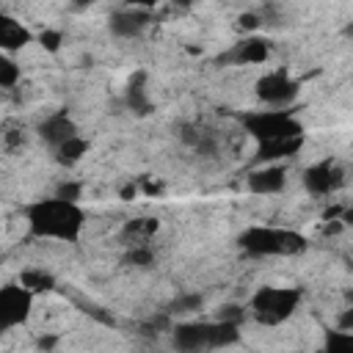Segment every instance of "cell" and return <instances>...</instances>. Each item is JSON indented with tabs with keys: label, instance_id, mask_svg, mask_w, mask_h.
Segmentation results:
<instances>
[{
	"label": "cell",
	"instance_id": "1",
	"mask_svg": "<svg viewBox=\"0 0 353 353\" xmlns=\"http://www.w3.org/2000/svg\"><path fill=\"white\" fill-rule=\"evenodd\" d=\"M25 221L33 237L41 240H61V243H77L85 226V212L77 201L50 196L39 199L25 207Z\"/></svg>",
	"mask_w": 353,
	"mask_h": 353
},
{
	"label": "cell",
	"instance_id": "2",
	"mask_svg": "<svg viewBox=\"0 0 353 353\" xmlns=\"http://www.w3.org/2000/svg\"><path fill=\"white\" fill-rule=\"evenodd\" d=\"M171 342L176 350L196 353V350H218L240 342V325L226 320H201V323H179L171 328Z\"/></svg>",
	"mask_w": 353,
	"mask_h": 353
},
{
	"label": "cell",
	"instance_id": "3",
	"mask_svg": "<svg viewBox=\"0 0 353 353\" xmlns=\"http://www.w3.org/2000/svg\"><path fill=\"white\" fill-rule=\"evenodd\" d=\"M237 245L248 256H295L306 251V237L292 229H279V226H248L240 237Z\"/></svg>",
	"mask_w": 353,
	"mask_h": 353
},
{
	"label": "cell",
	"instance_id": "4",
	"mask_svg": "<svg viewBox=\"0 0 353 353\" xmlns=\"http://www.w3.org/2000/svg\"><path fill=\"white\" fill-rule=\"evenodd\" d=\"M301 303L298 287H259L248 303L251 317L259 325H281L292 317V312Z\"/></svg>",
	"mask_w": 353,
	"mask_h": 353
},
{
	"label": "cell",
	"instance_id": "5",
	"mask_svg": "<svg viewBox=\"0 0 353 353\" xmlns=\"http://www.w3.org/2000/svg\"><path fill=\"white\" fill-rule=\"evenodd\" d=\"M240 121H243L245 132H248L256 143L279 141V138H292V135H303L301 121H298L290 110H284V108H273V110H251V113H245Z\"/></svg>",
	"mask_w": 353,
	"mask_h": 353
},
{
	"label": "cell",
	"instance_id": "6",
	"mask_svg": "<svg viewBox=\"0 0 353 353\" xmlns=\"http://www.w3.org/2000/svg\"><path fill=\"white\" fill-rule=\"evenodd\" d=\"M33 298L36 295L30 290H25L19 281L0 287V334L28 323V317L33 312Z\"/></svg>",
	"mask_w": 353,
	"mask_h": 353
},
{
	"label": "cell",
	"instance_id": "7",
	"mask_svg": "<svg viewBox=\"0 0 353 353\" xmlns=\"http://www.w3.org/2000/svg\"><path fill=\"white\" fill-rule=\"evenodd\" d=\"M254 91H256V97H259L265 105H270V108H287V105L298 97L301 83H298L295 77H290L284 69H273V72H265V74L256 80Z\"/></svg>",
	"mask_w": 353,
	"mask_h": 353
},
{
	"label": "cell",
	"instance_id": "8",
	"mask_svg": "<svg viewBox=\"0 0 353 353\" xmlns=\"http://www.w3.org/2000/svg\"><path fill=\"white\" fill-rule=\"evenodd\" d=\"M342 182H345V168L334 157H325L303 171V188L312 196H331L334 190L342 188Z\"/></svg>",
	"mask_w": 353,
	"mask_h": 353
},
{
	"label": "cell",
	"instance_id": "9",
	"mask_svg": "<svg viewBox=\"0 0 353 353\" xmlns=\"http://www.w3.org/2000/svg\"><path fill=\"white\" fill-rule=\"evenodd\" d=\"M270 58V41L262 36H245L232 50H226L218 63H232V66H248V63H265Z\"/></svg>",
	"mask_w": 353,
	"mask_h": 353
},
{
	"label": "cell",
	"instance_id": "10",
	"mask_svg": "<svg viewBox=\"0 0 353 353\" xmlns=\"http://www.w3.org/2000/svg\"><path fill=\"white\" fill-rule=\"evenodd\" d=\"M152 25V11L146 8H135V6H127V8H119L110 14V33L116 39H138L146 28Z\"/></svg>",
	"mask_w": 353,
	"mask_h": 353
},
{
	"label": "cell",
	"instance_id": "11",
	"mask_svg": "<svg viewBox=\"0 0 353 353\" xmlns=\"http://www.w3.org/2000/svg\"><path fill=\"white\" fill-rule=\"evenodd\" d=\"M245 185H248V190L256 193V196L281 193L284 185H287V168H284V165H276V163H262V165H256V168L245 176Z\"/></svg>",
	"mask_w": 353,
	"mask_h": 353
},
{
	"label": "cell",
	"instance_id": "12",
	"mask_svg": "<svg viewBox=\"0 0 353 353\" xmlns=\"http://www.w3.org/2000/svg\"><path fill=\"white\" fill-rule=\"evenodd\" d=\"M72 135H77V124H74L66 113H50V116L39 124V138H41L50 149L61 146V143L69 141Z\"/></svg>",
	"mask_w": 353,
	"mask_h": 353
},
{
	"label": "cell",
	"instance_id": "13",
	"mask_svg": "<svg viewBox=\"0 0 353 353\" xmlns=\"http://www.w3.org/2000/svg\"><path fill=\"white\" fill-rule=\"evenodd\" d=\"M303 146V135H292V138H279V141H265V143H256V154H254V163L262 165V163H276V160H284V157H292L298 154Z\"/></svg>",
	"mask_w": 353,
	"mask_h": 353
},
{
	"label": "cell",
	"instance_id": "14",
	"mask_svg": "<svg viewBox=\"0 0 353 353\" xmlns=\"http://www.w3.org/2000/svg\"><path fill=\"white\" fill-rule=\"evenodd\" d=\"M30 30L19 22V19H14V17H8V14H0V52H17V50H22L25 44H30Z\"/></svg>",
	"mask_w": 353,
	"mask_h": 353
},
{
	"label": "cell",
	"instance_id": "15",
	"mask_svg": "<svg viewBox=\"0 0 353 353\" xmlns=\"http://www.w3.org/2000/svg\"><path fill=\"white\" fill-rule=\"evenodd\" d=\"M124 99H127V108L135 110L138 116H143V113L152 110V99H149V88H146V72H135L127 80Z\"/></svg>",
	"mask_w": 353,
	"mask_h": 353
},
{
	"label": "cell",
	"instance_id": "16",
	"mask_svg": "<svg viewBox=\"0 0 353 353\" xmlns=\"http://www.w3.org/2000/svg\"><path fill=\"white\" fill-rule=\"evenodd\" d=\"M182 141L199 152V154H215L218 152V135L201 124H185L182 127Z\"/></svg>",
	"mask_w": 353,
	"mask_h": 353
},
{
	"label": "cell",
	"instance_id": "17",
	"mask_svg": "<svg viewBox=\"0 0 353 353\" xmlns=\"http://www.w3.org/2000/svg\"><path fill=\"white\" fill-rule=\"evenodd\" d=\"M157 229H160V223H157V218H130L124 226H121V240L127 243V245H132V243H152V237L157 234Z\"/></svg>",
	"mask_w": 353,
	"mask_h": 353
},
{
	"label": "cell",
	"instance_id": "18",
	"mask_svg": "<svg viewBox=\"0 0 353 353\" xmlns=\"http://www.w3.org/2000/svg\"><path fill=\"white\" fill-rule=\"evenodd\" d=\"M19 284H22L25 290H30L33 295H39V292L55 290V276H52L50 270H44V268H25V270L19 273Z\"/></svg>",
	"mask_w": 353,
	"mask_h": 353
},
{
	"label": "cell",
	"instance_id": "19",
	"mask_svg": "<svg viewBox=\"0 0 353 353\" xmlns=\"http://www.w3.org/2000/svg\"><path fill=\"white\" fill-rule=\"evenodd\" d=\"M85 152H88V141H85L80 132H77V135H72L69 141H63L61 146H55V149H52L55 160H58V163H63V165H74V163H80Z\"/></svg>",
	"mask_w": 353,
	"mask_h": 353
},
{
	"label": "cell",
	"instance_id": "20",
	"mask_svg": "<svg viewBox=\"0 0 353 353\" xmlns=\"http://www.w3.org/2000/svg\"><path fill=\"white\" fill-rule=\"evenodd\" d=\"M154 248L149 243H132L127 245V254H124V262L132 265V268H152L154 265Z\"/></svg>",
	"mask_w": 353,
	"mask_h": 353
},
{
	"label": "cell",
	"instance_id": "21",
	"mask_svg": "<svg viewBox=\"0 0 353 353\" xmlns=\"http://www.w3.org/2000/svg\"><path fill=\"white\" fill-rule=\"evenodd\" d=\"M201 303H204V298L199 295V292H182V295H176L168 306H165V312L174 317V314H190V312H196V309H201Z\"/></svg>",
	"mask_w": 353,
	"mask_h": 353
},
{
	"label": "cell",
	"instance_id": "22",
	"mask_svg": "<svg viewBox=\"0 0 353 353\" xmlns=\"http://www.w3.org/2000/svg\"><path fill=\"white\" fill-rule=\"evenodd\" d=\"M17 80H19V66L6 52H0V88H11L17 85Z\"/></svg>",
	"mask_w": 353,
	"mask_h": 353
},
{
	"label": "cell",
	"instance_id": "23",
	"mask_svg": "<svg viewBox=\"0 0 353 353\" xmlns=\"http://www.w3.org/2000/svg\"><path fill=\"white\" fill-rule=\"evenodd\" d=\"M350 345H353V334L345 331V328H336V331L325 334V347L328 350H339V347H350Z\"/></svg>",
	"mask_w": 353,
	"mask_h": 353
},
{
	"label": "cell",
	"instance_id": "24",
	"mask_svg": "<svg viewBox=\"0 0 353 353\" xmlns=\"http://www.w3.org/2000/svg\"><path fill=\"white\" fill-rule=\"evenodd\" d=\"M39 41H41V47H44L47 52H58V50H61V44H63V33H61V30L47 28V30H41V33H39Z\"/></svg>",
	"mask_w": 353,
	"mask_h": 353
},
{
	"label": "cell",
	"instance_id": "25",
	"mask_svg": "<svg viewBox=\"0 0 353 353\" xmlns=\"http://www.w3.org/2000/svg\"><path fill=\"white\" fill-rule=\"evenodd\" d=\"M218 320H226V323H237L240 325L245 320V309L240 303H226V306L218 309Z\"/></svg>",
	"mask_w": 353,
	"mask_h": 353
},
{
	"label": "cell",
	"instance_id": "26",
	"mask_svg": "<svg viewBox=\"0 0 353 353\" xmlns=\"http://www.w3.org/2000/svg\"><path fill=\"white\" fill-rule=\"evenodd\" d=\"M80 193H83V185H80V182H61V185H58V190H55V196L69 199V201H77V199H80Z\"/></svg>",
	"mask_w": 353,
	"mask_h": 353
},
{
	"label": "cell",
	"instance_id": "27",
	"mask_svg": "<svg viewBox=\"0 0 353 353\" xmlns=\"http://www.w3.org/2000/svg\"><path fill=\"white\" fill-rule=\"evenodd\" d=\"M259 22H262V17L259 14H240V19H237V28L240 30H256L259 28Z\"/></svg>",
	"mask_w": 353,
	"mask_h": 353
},
{
	"label": "cell",
	"instance_id": "28",
	"mask_svg": "<svg viewBox=\"0 0 353 353\" xmlns=\"http://www.w3.org/2000/svg\"><path fill=\"white\" fill-rule=\"evenodd\" d=\"M339 328H345V331H353V309H345V314L339 317Z\"/></svg>",
	"mask_w": 353,
	"mask_h": 353
},
{
	"label": "cell",
	"instance_id": "29",
	"mask_svg": "<svg viewBox=\"0 0 353 353\" xmlns=\"http://www.w3.org/2000/svg\"><path fill=\"white\" fill-rule=\"evenodd\" d=\"M135 193H138V185H135V182H130V185H124V188H121V199H124V201L135 199Z\"/></svg>",
	"mask_w": 353,
	"mask_h": 353
},
{
	"label": "cell",
	"instance_id": "30",
	"mask_svg": "<svg viewBox=\"0 0 353 353\" xmlns=\"http://www.w3.org/2000/svg\"><path fill=\"white\" fill-rule=\"evenodd\" d=\"M127 3H130V6H135V8H146V11H152L160 0H127Z\"/></svg>",
	"mask_w": 353,
	"mask_h": 353
},
{
	"label": "cell",
	"instance_id": "31",
	"mask_svg": "<svg viewBox=\"0 0 353 353\" xmlns=\"http://www.w3.org/2000/svg\"><path fill=\"white\" fill-rule=\"evenodd\" d=\"M55 342H58L55 336H41L39 339V347H55Z\"/></svg>",
	"mask_w": 353,
	"mask_h": 353
},
{
	"label": "cell",
	"instance_id": "32",
	"mask_svg": "<svg viewBox=\"0 0 353 353\" xmlns=\"http://www.w3.org/2000/svg\"><path fill=\"white\" fill-rule=\"evenodd\" d=\"M94 3H97V0H72V8L80 11V8H88V6H94Z\"/></svg>",
	"mask_w": 353,
	"mask_h": 353
}]
</instances>
